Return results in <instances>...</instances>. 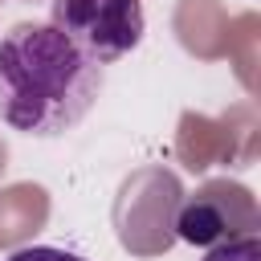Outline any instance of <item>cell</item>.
Listing matches in <instances>:
<instances>
[{
  "mask_svg": "<svg viewBox=\"0 0 261 261\" xmlns=\"http://www.w3.org/2000/svg\"><path fill=\"white\" fill-rule=\"evenodd\" d=\"M106 69L53 24H12L0 37V122L57 139L98 102Z\"/></svg>",
  "mask_w": 261,
  "mask_h": 261,
  "instance_id": "1",
  "label": "cell"
},
{
  "mask_svg": "<svg viewBox=\"0 0 261 261\" xmlns=\"http://www.w3.org/2000/svg\"><path fill=\"white\" fill-rule=\"evenodd\" d=\"M49 24L61 29L98 65L135 53L147 33L139 0H49Z\"/></svg>",
  "mask_w": 261,
  "mask_h": 261,
  "instance_id": "2",
  "label": "cell"
},
{
  "mask_svg": "<svg viewBox=\"0 0 261 261\" xmlns=\"http://www.w3.org/2000/svg\"><path fill=\"white\" fill-rule=\"evenodd\" d=\"M179 237L188 241V245H200V249H212V245H220L224 241V232H228V224H224V212L212 204V200H192V204H184V212H179Z\"/></svg>",
  "mask_w": 261,
  "mask_h": 261,
  "instance_id": "3",
  "label": "cell"
},
{
  "mask_svg": "<svg viewBox=\"0 0 261 261\" xmlns=\"http://www.w3.org/2000/svg\"><path fill=\"white\" fill-rule=\"evenodd\" d=\"M204 261H261V241L257 237H237V241H220L204 253Z\"/></svg>",
  "mask_w": 261,
  "mask_h": 261,
  "instance_id": "4",
  "label": "cell"
},
{
  "mask_svg": "<svg viewBox=\"0 0 261 261\" xmlns=\"http://www.w3.org/2000/svg\"><path fill=\"white\" fill-rule=\"evenodd\" d=\"M4 261H90V257H82L73 249H61V245H24V249L8 253Z\"/></svg>",
  "mask_w": 261,
  "mask_h": 261,
  "instance_id": "5",
  "label": "cell"
}]
</instances>
